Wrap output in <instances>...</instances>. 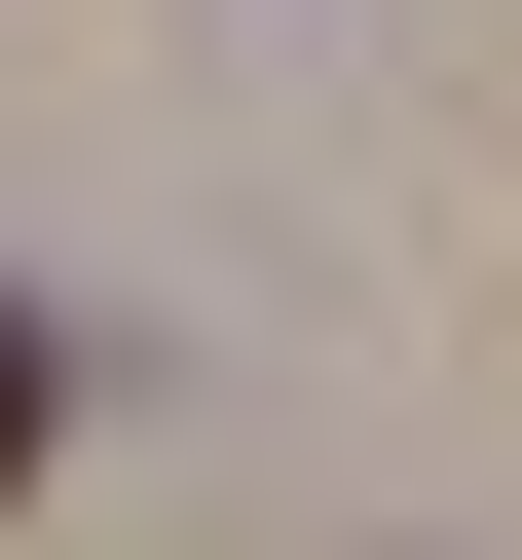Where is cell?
<instances>
[{
  "mask_svg": "<svg viewBox=\"0 0 522 560\" xmlns=\"http://www.w3.org/2000/svg\"><path fill=\"white\" fill-rule=\"evenodd\" d=\"M0 486H38V300H0Z\"/></svg>",
  "mask_w": 522,
  "mask_h": 560,
  "instance_id": "obj_1",
  "label": "cell"
}]
</instances>
